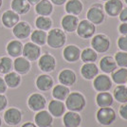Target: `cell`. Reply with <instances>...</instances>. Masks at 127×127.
Returning a JSON list of instances; mask_svg holds the SVG:
<instances>
[{
  "mask_svg": "<svg viewBox=\"0 0 127 127\" xmlns=\"http://www.w3.org/2000/svg\"><path fill=\"white\" fill-rule=\"evenodd\" d=\"M65 107L68 111L81 112L84 110L86 104L85 96L80 92H71L65 99Z\"/></svg>",
  "mask_w": 127,
  "mask_h": 127,
  "instance_id": "6da1fadb",
  "label": "cell"
},
{
  "mask_svg": "<svg viewBox=\"0 0 127 127\" xmlns=\"http://www.w3.org/2000/svg\"><path fill=\"white\" fill-rule=\"evenodd\" d=\"M66 42V35L61 29L50 30L47 36V44L52 48H61Z\"/></svg>",
  "mask_w": 127,
  "mask_h": 127,
  "instance_id": "7a4b0ae2",
  "label": "cell"
},
{
  "mask_svg": "<svg viewBox=\"0 0 127 127\" xmlns=\"http://www.w3.org/2000/svg\"><path fill=\"white\" fill-rule=\"evenodd\" d=\"M97 121L103 126H109L116 121V112L111 107H101L97 111Z\"/></svg>",
  "mask_w": 127,
  "mask_h": 127,
  "instance_id": "3957f363",
  "label": "cell"
},
{
  "mask_svg": "<svg viewBox=\"0 0 127 127\" xmlns=\"http://www.w3.org/2000/svg\"><path fill=\"white\" fill-rule=\"evenodd\" d=\"M86 18L94 25H100L105 19V12L100 4H94L89 8L86 13Z\"/></svg>",
  "mask_w": 127,
  "mask_h": 127,
  "instance_id": "277c9868",
  "label": "cell"
},
{
  "mask_svg": "<svg viewBox=\"0 0 127 127\" xmlns=\"http://www.w3.org/2000/svg\"><path fill=\"white\" fill-rule=\"evenodd\" d=\"M91 46L97 53H105L109 50L111 43L105 34H97L92 38Z\"/></svg>",
  "mask_w": 127,
  "mask_h": 127,
  "instance_id": "5b68a950",
  "label": "cell"
},
{
  "mask_svg": "<svg viewBox=\"0 0 127 127\" xmlns=\"http://www.w3.org/2000/svg\"><path fill=\"white\" fill-rule=\"evenodd\" d=\"M77 34L83 39H89L94 36L96 32V27L88 20H82L79 22L77 27Z\"/></svg>",
  "mask_w": 127,
  "mask_h": 127,
  "instance_id": "8992f818",
  "label": "cell"
},
{
  "mask_svg": "<svg viewBox=\"0 0 127 127\" xmlns=\"http://www.w3.org/2000/svg\"><path fill=\"white\" fill-rule=\"evenodd\" d=\"M22 55L28 59L30 62L36 61L41 56V48L36 44L32 42H28L23 46V53Z\"/></svg>",
  "mask_w": 127,
  "mask_h": 127,
  "instance_id": "52a82bcc",
  "label": "cell"
},
{
  "mask_svg": "<svg viewBox=\"0 0 127 127\" xmlns=\"http://www.w3.org/2000/svg\"><path fill=\"white\" fill-rule=\"evenodd\" d=\"M38 66L45 73L52 72L56 67V59L51 54L45 53L38 59Z\"/></svg>",
  "mask_w": 127,
  "mask_h": 127,
  "instance_id": "ba28073f",
  "label": "cell"
},
{
  "mask_svg": "<svg viewBox=\"0 0 127 127\" xmlns=\"http://www.w3.org/2000/svg\"><path fill=\"white\" fill-rule=\"evenodd\" d=\"M28 105L32 111H41L43 109H45V107L47 105V100L42 94L33 93L28 99Z\"/></svg>",
  "mask_w": 127,
  "mask_h": 127,
  "instance_id": "9c48e42d",
  "label": "cell"
},
{
  "mask_svg": "<svg viewBox=\"0 0 127 127\" xmlns=\"http://www.w3.org/2000/svg\"><path fill=\"white\" fill-rule=\"evenodd\" d=\"M93 86L96 91L98 92H106L109 91L112 87V80L111 78L106 74L97 75L94 78Z\"/></svg>",
  "mask_w": 127,
  "mask_h": 127,
  "instance_id": "30bf717a",
  "label": "cell"
},
{
  "mask_svg": "<svg viewBox=\"0 0 127 127\" xmlns=\"http://www.w3.org/2000/svg\"><path fill=\"white\" fill-rule=\"evenodd\" d=\"M22 112L15 107H11L4 113V121L10 126H16L22 121Z\"/></svg>",
  "mask_w": 127,
  "mask_h": 127,
  "instance_id": "8fae6325",
  "label": "cell"
},
{
  "mask_svg": "<svg viewBox=\"0 0 127 127\" xmlns=\"http://www.w3.org/2000/svg\"><path fill=\"white\" fill-rule=\"evenodd\" d=\"M32 32V26L26 21L18 22L12 28V34L17 39H27L29 36H31Z\"/></svg>",
  "mask_w": 127,
  "mask_h": 127,
  "instance_id": "7c38bea8",
  "label": "cell"
},
{
  "mask_svg": "<svg viewBox=\"0 0 127 127\" xmlns=\"http://www.w3.org/2000/svg\"><path fill=\"white\" fill-rule=\"evenodd\" d=\"M81 49L75 45H69L64 48L63 57L67 63H76L81 59Z\"/></svg>",
  "mask_w": 127,
  "mask_h": 127,
  "instance_id": "4fadbf2b",
  "label": "cell"
},
{
  "mask_svg": "<svg viewBox=\"0 0 127 127\" xmlns=\"http://www.w3.org/2000/svg\"><path fill=\"white\" fill-rule=\"evenodd\" d=\"M34 123L38 127H51L53 123V117L47 110H41L36 113L34 117Z\"/></svg>",
  "mask_w": 127,
  "mask_h": 127,
  "instance_id": "5bb4252c",
  "label": "cell"
},
{
  "mask_svg": "<svg viewBox=\"0 0 127 127\" xmlns=\"http://www.w3.org/2000/svg\"><path fill=\"white\" fill-rule=\"evenodd\" d=\"M123 9V3L122 0H108L104 5V11L111 17L119 16Z\"/></svg>",
  "mask_w": 127,
  "mask_h": 127,
  "instance_id": "9a60e30c",
  "label": "cell"
},
{
  "mask_svg": "<svg viewBox=\"0 0 127 127\" xmlns=\"http://www.w3.org/2000/svg\"><path fill=\"white\" fill-rule=\"evenodd\" d=\"M13 68L19 75H25L30 72L32 68V64L24 56H19L13 61Z\"/></svg>",
  "mask_w": 127,
  "mask_h": 127,
  "instance_id": "2e32d148",
  "label": "cell"
},
{
  "mask_svg": "<svg viewBox=\"0 0 127 127\" xmlns=\"http://www.w3.org/2000/svg\"><path fill=\"white\" fill-rule=\"evenodd\" d=\"M58 80L61 85H64L65 86H72L75 85L76 81H77V76L73 70L69 68L63 69L58 76Z\"/></svg>",
  "mask_w": 127,
  "mask_h": 127,
  "instance_id": "e0dca14e",
  "label": "cell"
},
{
  "mask_svg": "<svg viewBox=\"0 0 127 127\" xmlns=\"http://www.w3.org/2000/svg\"><path fill=\"white\" fill-rule=\"evenodd\" d=\"M19 21H20V16L12 10L5 11L1 17V22H2L3 26L8 29L13 28Z\"/></svg>",
  "mask_w": 127,
  "mask_h": 127,
  "instance_id": "ac0fdd59",
  "label": "cell"
},
{
  "mask_svg": "<svg viewBox=\"0 0 127 127\" xmlns=\"http://www.w3.org/2000/svg\"><path fill=\"white\" fill-rule=\"evenodd\" d=\"M79 24V18L75 15H71V14H67L64 15L61 21V25L64 32L72 33V32H76L77 27Z\"/></svg>",
  "mask_w": 127,
  "mask_h": 127,
  "instance_id": "d6986e66",
  "label": "cell"
},
{
  "mask_svg": "<svg viewBox=\"0 0 127 127\" xmlns=\"http://www.w3.org/2000/svg\"><path fill=\"white\" fill-rule=\"evenodd\" d=\"M35 85L40 91H48L53 87L54 81L51 76L45 73V74H41L38 76L35 81Z\"/></svg>",
  "mask_w": 127,
  "mask_h": 127,
  "instance_id": "ffe728a7",
  "label": "cell"
},
{
  "mask_svg": "<svg viewBox=\"0 0 127 127\" xmlns=\"http://www.w3.org/2000/svg\"><path fill=\"white\" fill-rule=\"evenodd\" d=\"M63 122L65 127H78L82 122V117L78 112L68 111L64 114Z\"/></svg>",
  "mask_w": 127,
  "mask_h": 127,
  "instance_id": "44dd1931",
  "label": "cell"
},
{
  "mask_svg": "<svg viewBox=\"0 0 127 127\" xmlns=\"http://www.w3.org/2000/svg\"><path fill=\"white\" fill-rule=\"evenodd\" d=\"M65 104L62 101L52 100L48 103V112L54 118H60L64 116V114L65 113Z\"/></svg>",
  "mask_w": 127,
  "mask_h": 127,
  "instance_id": "7402d4cb",
  "label": "cell"
},
{
  "mask_svg": "<svg viewBox=\"0 0 127 127\" xmlns=\"http://www.w3.org/2000/svg\"><path fill=\"white\" fill-rule=\"evenodd\" d=\"M81 74L85 80H94L99 74V68L95 63H85L81 68Z\"/></svg>",
  "mask_w": 127,
  "mask_h": 127,
  "instance_id": "603a6c76",
  "label": "cell"
},
{
  "mask_svg": "<svg viewBox=\"0 0 127 127\" xmlns=\"http://www.w3.org/2000/svg\"><path fill=\"white\" fill-rule=\"evenodd\" d=\"M6 50L8 54L12 58H17L23 53V44L19 40H11L8 43Z\"/></svg>",
  "mask_w": 127,
  "mask_h": 127,
  "instance_id": "cb8c5ba5",
  "label": "cell"
},
{
  "mask_svg": "<svg viewBox=\"0 0 127 127\" xmlns=\"http://www.w3.org/2000/svg\"><path fill=\"white\" fill-rule=\"evenodd\" d=\"M11 7L18 15H24L31 10V4L27 0H11Z\"/></svg>",
  "mask_w": 127,
  "mask_h": 127,
  "instance_id": "d4e9b609",
  "label": "cell"
},
{
  "mask_svg": "<svg viewBox=\"0 0 127 127\" xmlns=\"http://www.w3.org/2000/svg\"><path fill=\"white\" fill-rule=\"evenodd\" d=\"M53 11L52 3L48 0H41L35 5V12L40 16H49Z\"/></svg>",
  "mask_w": 127,
  "mask_h": 127,
  "instance_id": "484cf974",
  "label": "cell"
},
{
  "mask_svg": "<svg viewBox=\"0 0 127 127\" xmlns=\"http://www.w3.org/2000/svg\"><path fill=\"white\" fill-rule=\"evenodd\" d=\"M100 67L104 73L110 74L117 69L116 61L112 56H104L100 61Z\"/></svg>",
  "mask_w": 127,
  "mask_h": 127,
  "instance_id": "4316f807",
  "label": "cell"
},
{
  "mask_svg": "<svg viewBox=\"0 0 127 127\" xmlns=\"http://www.w3.org/2000/svg\"><path fill=\"white\" fill-rule=\"evenodd\" d=\"M84 10V5L81 0H67L65 3V11L71 15H79Z\"/></svg>",
  "mask_w": 127,
  "mask_h": 127,
  "instance_id": "83f0119b",
  "label": "cell"
},
{
  "mask_svg": "<svg viewBox=\"0 0 127 127\" xmlns=\"http://www.w3.org/2000/svg\"><path fill=\"white\" fill-rule=\"evenodd\" d=\"M114 102V97L109 92H99L96 97V103L99 107H110Z\"/></svg>",
  "mask_w": 127,
  "mask_h": 127,
  "instance_id": "f1b7e54d",
  "label": "cell"
},
{
  "mask_svg": "<svg viewBox=\"0 0 127 127\" xmlns=\"http://www.w3.org/2000/svg\"><path fill=\"white\" fill-rule=\"evenodd\" d=\"M69 93H70V90H69L68 86H65L64 85H55L52 89V97L55 100H58V101H65Z\"/></svg>",
  "mask_w": 127,
  "mask_h": 127,
  "instance_id": "f546056e",
  "label": "cell"
},
{
  "mask_svg": "<svg viewBox=\"0 0 127 127\" xmlns=\"http://www.w3.org/2000/svg\"><path fill=\"white\" fill-rule=\"evenodd\" d=\"M4 81H5L6 85L10 88H16L18 87L20 84H21V76L16 73L15 71H11L9 73H7L4 77Z\"/></svg>",
  "mask_w": 127,
  "mask_h": 127,
  "instance_id": "4dcf8cb0",
  "label": "cell"
},
{
  "mask_svg": "<svg viewBox=\"0 0 127 127\" xmlns=\"http://www.w3.org/2000/svg\"><path fill=\"white\" fill-rule=\"evenodd\" d=\"M112 82L117 85H125L127 83V68L120 67L112 72Z\"/></svg>",
  "mask_w": 127,
  "mask_h": 127,
  "instance_id": "1f68e13d",
  "label": "cell"
},
{
  "mask_svg": "<svg viewBox=\"0 0 127 127\" xmlns=\"http://www.w3.org/2000/svg\"><path fill=\"white\" fill-rule=\"evenodd\" d=\"M47 32L41 31V30H36L33 31L31 33V40L32 43L36 44L38 46H44L47 43Z\"/></svg>",
  "mask_w": 127,
  "mask_h": 127,
  "instance_id": "d6a6232c",
  "label": "cell"
},
{
  "mask_svg": "<svg viewBox=\"0 0 127 127\" xmlns=\"http://www.w3.org/2000/svg\"><path fill=\"white\" fill-rule=\"evenodd\" d=\"M114 99L117 100V101L121 103H126L127 102V86L124 85H119L114 89L113 94Z\"/></svg>",
  "mask_w": 127,
  "mask_h": 127,
  "instance_id": "836d02e7",
  "label": "cell"
},
{
  "mask_svg": "<svg viewBox=\"0 0 127 127\" xmlns=\"http://www.w3.org/2000/svg\"><path fill=\"white\" fill-rule=\"evenodd\" d=\"M35 26L38 30L44 32L49 31L52 27V20L48 16H38L35 20Z\"/></svg>",
  "mask_w": 127,
  "mask_h": 127,
  "instance_id": "e575fe53",
  "label": "cell"
},
{
  "mask_svg": "<svg viewBox=\"0 0 127 127\" xmlns=\"http://www.w3.org/2000/svg\"><path fill=\"white\" fill-rule=\"evenodd\" d=\"M81 59L84 63H95L98 59V53L93 48H85L81 52Z\"/></svg>",
  "mask_w": 127,
  "mask_h": 127,
  "instance_id": "d590c367",
  "label": "cell"
},
{
  "mask_svg": "<svg viewBox=\"0 0 127 127\" xmlns=\"http://www.w3.org/2000/svg\"><path fill=\"white\" fill-rule=\"evenodd\" d=\"M13 67V61L10 57L3 56L0 58V74L6 75L11 72Z\"/></svg>",
  "mask_w": 127,
  "mask_h": 127,
  "instance_id": "8d00e7d4",
  "label": "cell"
},
{
  "mask_svg": "<svg viewBox=\"0 0 127 127\" xmlns=\"http://www.w3.org/2000/svg\"><path fill=\"white\" fill-rule=\"evenodd\" d=\"M115 61L117 65L120 67H125L127 68V52L125 51H118L115 55Z\"/></svg>",
  "mask_w": 127,
  "mask_h": 127,
  "instance_id": "74e56055",
  "label": "cell"
},
{
  "mask_svg": "<svg viewBox=\"0 0 127 127\" xmlns=\"http://www.w3.org/2000/svg\"><path fill=\"white\" fill-rule=\"evenodd\" d=\"M118 47L122 51L127 52V35H122L118 40Z\"/></svg>",
  "mask_w": 127,
  "mask_h": 127,
  "instance_id": "f35d334b",
  "label": "cell"
},
{
  "mask_svg": "<svg viewBox=\"0 0 127 127\" xmlns=\"http://www.w3.org/2000/svg\"><path fill=\"white\" fill-rule=\"evenodd\" d=\"M119 114L122 117V119L127 121V102L126 103H122V105L120 107Z\"/></svg>",
  "mask_w": 127,
  "mask_h": 127,
  "instance_id": "ab89813d",
  "label": "cell"
},
{
  "mask_svg": "<svg viewBox=\"0 0 127 127\" xmlns=\"http://www.w3.org/2000/svg\"><path fill=\"white\" fill-rule=\"evenodd\" d=\"M8 105V100L4 94H0V112L3 111Z\"/></svg>",
  "mask_w": 127,
  "mask_h": 127,
  "instance_id": "60d3db41",
  "label": "cell"
},
{
  "mask_svg": "<svg viewBox=\"0 0 127 127\" xmlns=\"http://www.w3.org/2000/svg\"><path fill=\"white\" fill-rule=\"evenodd\" d=\"M119 17H120V20H121L122 23H127V8L122 9V11H121Z\"/></svg>",
  "mask_w": 127,
  "mask_h": 127,
  "instance_id": "b9f144b4",
  "label": "cell"
},
{
  "mask_svg": "<svg viewBox=\"0 0 127 127\" xmlns=\"http://www.w3.org/2000/svg\"><path fill=\"white\" fill-rule=\"evenodd\" d=\"M7 88H8V86L6 85L4 78H1L0 77V94H4L6 91H7Z\"/></svg>",
  "mask_w": 127,
  "mask_h": 127,
  "instance_id": "7bdbcfd3",
  "label": "cell"
},
{
  "mask_svg": "<svg viewBox=\"0 0 127 127\" xmlns=\"http://www.w3.org/2000/svg\"><path fill=\"white\" fill-rule=\"evenodd\" d=\"M119 32L122 35H127V23H122L119 27Z\"/></svg>",
  "mask_w": 127,
  "mask_h": 127,
  "instance_id": "ee69618b",
  "label": "cell"
},
{
  "mask_svg": "<svg viewBox=\"0 0 127 127\" xmlns=\"http://www.w3.org/2000/svg\"><path fill=\"white\" fill-rule=\"evenodd\" d=\"M67 0H50V2L56 6H62L64 3H66Z\"/></svg>",
  "mask_w": 127,
  "mask_h": 127,
  "instance_id": "f6af8a7d",
  "label": "cell"
},
{
  "mask_svg": "<svg viewBox=\"0 0 127 127\" xmlns=\"http://www.w3.org/2000/svg\"><path fill=\"white\" fill-rule=\"evenodd\" d=\"M21 127H38L34 122H25Z\"/></svg>",
  "mask_w": 127,
  "mask_h": 127,
  "instance_id": "bcb514c9",
  "label": "cell"
},
{
  "mask_svg": "<svg viewBox=\"0 0 127 127\" xmlns=\"http://www.w3.org/2000/svg\"><path fill=\"white\" fill-rule=\"evenodd\" d=\"M31 5H36L38 2H40L41 0H27Z\"/></svg>",
  "mask_w": 127,
  "mask_h": 127,
  "instance_id": "7dc6e473",
  "label": "cell"
},
{
  "mask_svg": "<svg viewBox=\"0 0 127 127\" xmlns=\"http://www.w3.org/2000/svg\"><path fill=\"white\" fill-rule=\"evenodd\" d=\"M2 5H3V0H0V8L2 7Z\"/></svg>",
  "mask_w": 127,
  "mask_h": 127,
  "instance_id": "c3c4849f",
  "label": "cell"
},
{
  "mask_svg": "<svg viewBox=\"0 0 127 127\" xmlns=\"http://www.w3.org/2000/svg\"><path fill=\"white\" fill-rule=\"evenodd\" d=\"M2 126V119H1V117H0V127Z\"/></svg>",
  "mask_w": 127,
  "mask_h": 127,
  "instance_id": "681fc988",
  "label": "cell"
},
{
  "mask_svg": "<svg viewBox=\"0 0 127 127\" xmlns=\"http://www.w3.org/2000/svg\"><path fill=\"white\" fill-rule=\"evenodd\" d=\"M124 1H125V3H126V4H127V0H124Z\"/></svg>",
  "mask_w": 127,
  "mask_h": 127,
  "instance_id": "f907efd6",
  "label": "cell"
},
{
  "mask_svg": "<svg viewBox=\"0 0 127 127\" xmlns=\"http://www.w3.org/2000/svg\"><path fill=\"white\" fill-rule=\"evenodd\" d=\"M101 1H108V0H101Z\"/></svg>",
  "mask_w": 127,
  "mask_h": 127,
  "instance_id": "816d5d0a",
  "label": "cell"
},
{
  "mask_svg": "<svg viewBox=\"0 0 127 127\" xmlns=\"http://www.w3.org/2000/svg\"><path fill=\"white\" fill-rule=\"evenodd\" d=\"M78 127H80V126H78Z\"/></svg>",
  "mask_w": 127,
  "mask_h": 127,
  "instance_id": "f5cc1de1",
  "label": "cell"
},
{
  "mask_svg": "<svg viewBox=\"0 0 127 127\" xmlns=\"http://www.w3.org/2000/svg\"><path fill=\"white\" fill-rule=\"evenodd\" d=\"M126 84H127V83H126Z\"/></svg>",
  "mask_w": 127,
  "mask_h": 127,
  "instance_id": "db71d44e",
  "label": "cell"
}]
</instances>
